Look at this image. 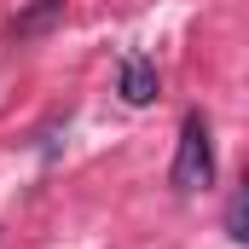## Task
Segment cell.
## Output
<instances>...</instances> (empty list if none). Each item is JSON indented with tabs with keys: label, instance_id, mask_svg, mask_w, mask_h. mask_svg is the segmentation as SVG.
I'll use <instances>...</instances> for the list:
<instances>
[{
	"label": "cell",
	"instance_id": "cell-2",
	"mask_svg": "<svg viewBox=\"0 0 249 249\" xmlns=\"http://www.w3.org/2000/svg\"><path fill=\"white\" fill-rule=\"evenodd\" d=\"M116 93H122V105H151L157 99V64L145 58V53H127L122 58V75H116Z\"/></svg>",
	"mask_w": 249,
	"mask_h": 249
},
{
	"label": "cell",
	"instance_id": "cell-3",
	"mask_svg": "<svg viewBox=\"0 0 249 249\" xmlns=\"http://www.w3.org/2000/svg\"><path fill=\"white\" fill-rule=\"evenodd\" d=\"M226 232L249 249V174H244V186L232 191V203H226Z\"/></svg>",
	"mask_w": 249,
	"mask_h": 249
},
{
	"label": "cell",
	"instance_id": "cell-4",
	"mask_svg": "<svg viewBox=\"0 0 249 249\" xmlns=\"http://www.w3.org/2000/svg\"><path fill=\"white\" fill-rule=\"evenodd\" d=\"M58 12H64V0H35V6H29V12L18 18V35H41V29H47V23L58 18Z\"/></svg>",
	"mask_w": 249,
	"mask_h": 249
},
{
	"label": "cell",
	"instance_id": "cell-1",
	"mask_svg": "<svg viewBox=\"0 0 249 249\" xmlns=\"http://www.w3.org/2000/svg\"><path fill=\"white\" fill-rule=\"evenodd\" d=\"M174 191H203L214 186V145H209V122L203 110L180 116V139H174V168H168Z\"/></svg>",
	"mask_w": 249,
	"mask_h": 249
}]
</instances>
